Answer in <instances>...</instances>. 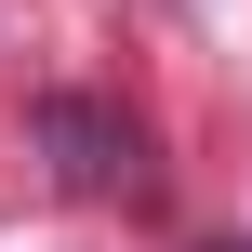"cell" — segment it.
<instances>
[{
  "label": "cell",
  "mask_w": 252,
  "mask_h": 252,
  "mask_svg": "<svg viewBox=\"0 0 252 252\" xmlns=\"http://www.w3.org/2000/svg\"><path fill=\"white\" fill-rule=\"evenodd\" d=\"M40 146H53V173H66L80 199H120V186H146V173H133V159H146V146H133V120H106L93 93H40Z\"/></svg>",
  "instance_id": "obj_1"
}]
</instances>
